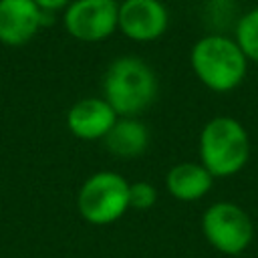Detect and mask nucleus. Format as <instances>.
<instances>
[{
	"label": "nucleus",
	"mask_w": 258,
	"mask_h": 258,
	"mask_svg": "<svg viewBox=\"0 0 258 258\" xmlns=\"http://www.w3.org/2000/svg\"><path fill=\"white\" fill-rule=\"evenodd\" d=\"M34 2H36V6H38L44 14H50V12H58V10L64 12L73 0H34Z\"/></svg>",
	"instance_id": "obj_14"
},
{
	"label": "nucleus",
	"mask_w": 258,
	"mask_h": 258,
	"mask_svg": "<svg viewBox=\"0 0 258 258\" xmlns=\"http://www.w3.org/2000/svg\"><path fill=\"white\" fill-rule=\"evenodd\" d=\"M117 2H123V0H117Z\"/></svg>",
	"instance_id": "obj_15"
},
{
	"label": "nucleus",
	"mask_w": 258,
	"mask_h": 258,
	"mask_svg": "<svg viewBox=\"0 0 258 258\" xmlns=\"http://www.w3.org/2000/svg\"><path fill=\"white\" fill-rule=\"evenodd\" d=\"M159 95L155 69L135 54H121L109 62L103 77V99L119 117L143 115Z\"/></svg>",
	"instance_id": "obj_1"
},
{
	"label": "nucleus",
	"mask_w": 258,
	"mask_h": 258,
	"mask_svg": "<svg viewBox=\"0 0 258 258\" xmlns=\"http://www.w3.org/2000/svg\"><path fill=\"white\" fill-rule=\"evenodd\" d=\"M169 28V10L161 0L119 2L117 30L133 42H153Z\"/></svg>",
	"instance_id": "obj_7"
},
{
	"label": "nucleus",
	"mask_w": 258,
	"mask_h": 258,
	"mask_svg": "<svg viewBox=\"0 0 258 258\" xmlns=\"http://www.w3.org/2000/svg\"><path fill=\"white\" fill-rule=\"evenodd\" d=\"M119 115L103 97H85L67 111V127L81 141H103Z\"/></svg>",
	"instance_id": "obj_8"
},
{
	"label": "nucleus",
	"mask_w": 258,
	"mask_h": 258,
	"mask_svg": "<svg viewBox=\"0 0 258 258\" xmlns=\"http://www.w3.org/2000/svg\"><path fill=\"white\" fill-rule=\"evenodd\" d=\"M129 185L121 173L101 169L89 175L79 194L77 210L81 218L93 226H109L125 216L129 208Z\"/></svg>",
	"instance_id": "obj_4"
},
{
	"label": "nucleus",
	"mask_w": 258,
	"mask_h": 258,
	"mask_svg": "<svg viewBox=\"0 0 258 258\" xmlns=\"http://www.w3.org/2000/svg\"><path fill=\"white\" fill-rule=\"evenodd\" d=\"M206 242L226 256H238L254 240V222L250 214L236 202H214L210 204L200 222Z\"/></svg>",
	"instance_id": "obj_5"
},
{
	"label": "nucleus",
	"mask_w": 258,
	"mask_h": 258,
	"mask_svg": "<svg viewBox=\"0 0 258 258\" xmlns=\"http://www.w3.org/2000/svg\"><path fill=\"white\" fill-rule=\"evenodd\" d=\"M214 175L200 161H181L169 167L165 187L177 202H198L210 194Z\"/></svg>",
	"instance_id": "obj_10"
},
{
	"label": "nucleus",
	"mask_w": 258,
	"mask_h": 258,
	"mask_svg": "<svg viewBox=\"0 0 258 258\" xmlns=\"http://www.w3.org/2000/svg\"><path fill=\"white\" fill-rule=\"evenodd\" d=\"M44 16L34 0H0V42L6 46L30 42L44 24Z\"/></svg>",
	"instance_id": "obj_9"
},
{
	"label": "nucleus",
	"mask_w": 258,
	"mask_h": 258,
	"mask_svg": "<svg viewBox=\"0 0 258 258\" xmlns=\"http://www.w3.org/2000/svg\"><path fill=\"white\" fill-rule=\"evenodd\" d=\"M149 141V127L139 117H119L103 139L107 151L121 159L141 157L147 151Z\"/></svg>",
	"instance_id": "obj_11"
},
{
	"label": "nucleus",
	"mask_w": 258,
	"mask_h": 258,
	"mask_svg": "<svg viewBox=\"0 0 258 258\" xmlns=\"http://www.w3.org/2000/svg\"><path fill=\"white\" fill-rule=\"evenodd\" d=\"M189 67L196 79L212 93H230L244 83L248 58L234 36L212 32L194 42Z\"/></svg>",
	"instance_id": "obj_2"
},
{
	"label": "nucleus",
	"mask_w": 258,
	"mask_h": 258,
	"mask_svg": "<svg viewBox=\"0 0 258 258\" xmlns=\"http://www.w3.org/2000/svg\"><path fill=\"white\" fill-rule=\"evenodd\" d=\"M117 0H73L62 12V24L81 42H101L117 30Z\"/></svg>",
	"instance_id": "obj_6"
},
{
	"label": "nucleus",
	"mask_w": 258,
	"mask_h": 258,
	"mask_svg": "<svg viewBox=\"0 0 258 258\" xmlns=\"http://www.w3.org/2000/svg\"><path fill=\"white\" fill-rule=\"evenodd\" d=\"M234 40L246 54L248 62H258V6L246 10L234 28Z\"/></svg>",
	"instance_id": "obj_12"
},
{
	"label": "nucleus",
	"mask_w": 258,
	"mask_h": 258,
	"mask_svg": "<svg viewBox=\"0 0 258 258\" xmlns=\"http://www.w3.org/2000/svg\"><path fill=\"white\" fill-rule=\"evenodd\" d=\"M200 163L216 177L240 173L250 159V135L232 115H216L200 131Z\"/></svg>",
	"instance_id": "obj_3"
},
{
	"label": "nucleus",
	"mask_w": 258,
	"mask_h": 258,
	"mask_svg": "<svg viewBox=\"0 0 258 258\" xmlns=\"http://www.w3.org/2000/svg\"><path fill=\"white\" fill-rule=\"evenodd\" d=\"M157 187L151 181H131L129 185V208L131 210H149L157 202Z\"/></svg>",
	"instance_id": "obj_13"
}]
</instances>
